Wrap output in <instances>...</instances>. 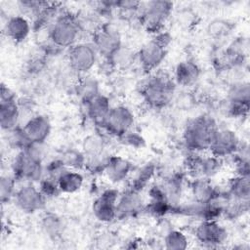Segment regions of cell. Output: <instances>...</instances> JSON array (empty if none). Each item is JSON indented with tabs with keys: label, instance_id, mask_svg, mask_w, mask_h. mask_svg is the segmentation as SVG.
Instances as JSON below:
<instances>
[{
	"label": "cell",
	"instance_id": "1",
	"mask_svg": "<svg viewBox=\"0 0 250 250\" xmlns=\"http://www.w3.org/2000/svg\"><path fill=\"white\" fill-rule=\"evenodd\" d=\"M44 144H30L26 148L17 151L11 161V174L19 184H37L45 173Z\"/></svg>",
	"mask_w": 250,
	"mask_h": 250
},
{
	"label": "cell",
	"instance_id": "2",
	"mask_svg": "<svg viewBox=\"0 0 250 250\" xmlns=\"http://www.w3.org/2000/svg\"><path fill=\"white\" fill-rule=\"evenodd\" d=\"M173 76L165 71L155 70L142 82L140 95L145 104L155 110L164 109L173 101L176 93Z\"/></svg>",
	"mask_w": 250,
	"mask_h": 250
},
{
	"label": "cell",
	"instance_id": "3",
	"mask_svg": "<svg viewBox=\"0 0 250 250\" xmlns=\"http://www.w3.org/2000/svg\"><path fill=\"white\" fill-rule=\"evenodd\" d=\"M219 127L216 119L208 114H201L189 119L182 134L184 146L188 152H208Z\"/></svg>",
	"mask_w": 250,
	"mask_h": 250
},
{
	"label": "cell",
	"instance_id": "4",
	"mask_svg": "<svg viewBox=\"0 0 250 250\" xmlns=\"http://www.w3.org/2000/svg\"><path fill=\"white\" fill-rule=\"evenodd\" d=\"M82 30L77 14L61 11L48 27V41L60 51L68 50L79 42Z\"/></svg>",
	"mask_w": 250,
	"mask_h": 250
},
{
	"label": "cell",
	"instance_id": "5",
	"mask_svg": "<svg viewBox=\"0 0 250 250\" xmlns=\"http://www.w3.org/2000/svg\"><path fill=\"white\" fill-rule=\"evenodd\" d=\"M171 42L172 36L166 30L153 35L136 53V62L140 67L147 74L157 70L167 57Z\"/></svg>",
	"mask_w": 250,
	"mask_h": 250
},
{
	"label": "cell",
	"instance_id": "6",
	"mask_svg": "<svg viewBox=\"0 0 250 250\" xmlns=\"http://www.w3.org/2000/svg\"><path fill=\"white\" fill-rule=\"evenodd\" d=\"M174 4L166 0L142 2L137 20L146 32L155 35L164 30L165 23L170 18Z\"/></svg>",
	"mask_w": 250,
	"mask_h": 250
},
{
	"label": "cell",
	"instance_id": "7",
	"mask_svg": "<svg viewBox=\"0 0 250 250\" xmlns=\"http://www.w3.org/2000/svg\"><path fill=\"white\" fill-rule=\"evenodd\" d=\"M99 54L91 41H79L66 50L69 69L78 76L87 75L97 64Z\"/></svg>",
	"mask_w": 250,
	"mask_h": 250
},
{
	"label": "cell",
	"instance_id": "8",
	"mask_svg": "<svg viewBox=\"0 0 250 250\" xmlns=\"http://www.w3.org/2000/svg\"><path fill=\"white\" fill-rule=\"evenodd\" d=\"M134 125L135 114L133 110L126 104H114L99 131L107 137L119 139L125 133L134 129Z\"/></svg>",
	"mask_w": 250,
	"mask_h": 250
},
{
	"label": "cell",
	"instance_id": "9",
	"mask_svg": "<svg viewBox=\"0 0 250 250\" xmlns=\"http://www.w3.org/2000/svg\"><path fill=\"white\" fill-rule=\"evenodd\" d=\"M91 43L96 48L99 56L104 59L111 57L122 44V35L113 23L103 22L91 36Z\"/></svg>",
	"mask_w": 250,
	"mask_h": 250
},
{
	"label": "cell",
	"instance_id": "10",
	"mask_svg": "<svg viewBox=\"0 0 250 250\" xmlns=\"http://www.w3.org/2000/svg\"><path fill=\"white\" fill-rule=\"evenodd\" d=\"M21 110L16 93L6 84L0 87V126L2 131L9 132L19 126Z\"/></svg>",
	"mask_w": 250,
	"mask_h": 250
},
{
	"label": "cell",
	"instance_id": "11",
	"mask_svg": "<svg viewBox=\"0 0 250 250\" xmlns=\"http://www.w3.org/2000/svg\"><path fill=\"white\" fill-rule=\"evenodd\" d=\"M193 236L205 248H219L229 237L226 227L219 220H200L195 225Z\"/></svg>",
	"mask_w": 250,
	"mask_h": 250
},
{
	"label": "cell",
	"instance_id": "12",
	"mask_svg": "<svg viewBox=\"0 0 250 250\" xmlns=\"http://www.w3.org/2000/svg\"><path fill=\"white\" fill-rule=\"evenodd\" d=\"M13 203L20 211L34 214L45 209L47 199L41 193L37 184L26 183L19 185Z\"/></svg>",
	"mask_w": 250,
	"mask_h": 250
},
{
	"label": "cell",
	"instance_id": "13",
	"mask_svg": "<svg viewBox=\"0 0 250 250\" xmlns=\"http://www.w3.org/2000/svg\"><path fill=\"white\" fill-rule=\"evenodd\" d=\"M120 191L114 188L103 189L92 203L94 217L103 224H110L116 220V204Z\"/></svg>",
	"mask_w": 250,
	"mask_h": 250
},
{
	"label": "cell",
	"instance_id": "14",
	"mask_svg": "<svg viewBox=\"0 0 250 250\" xmlns=\"http://www.w3.org/2000/svg\"><path fill=\"white\" fill-rule=\"evenodd\" d=\"M241 143L242 141L235 131L230 128L219 127L208 152L221 159L231 157L238 150Z\"/></svg>",
	"mask_w": 250,
	"mask_h": 250
},
{
	"label": "cell",
	"instance_id": "15",
	"mask_svg": "<svg viewBox=\"0 0 250 250\" xmlns=\"http://www.w3.org/2000/svg\"><path fill=\"white\" fill-rule=\"evenodd\" d=\"M142 193L129 188L120 191L116 204V220L134 219L145 213L146 200Z\"/></svg>",
	"mask_w": 250,
	"mask_h": 250
},
{
	"label": "cell",
	"instance_id": "16",
	"mask_svg": "<svg viewBox=\"0 0 250 250\" xmlns=\"http://www.w3.org/2000/svg\"><path fill=\"white\" fill-rule=\"evenodd\" d=\"M32 30L31 20L22 14L8 17L3 26L5 36L16 44L24 42Z\"/></svg>",
	"mask_w": 250,
	"mask_h": 250
},
{
	"label": "cell",
	"instance_id": "17",
	"mask_svg": "<svg viewBox=\"0 0 250 250\" xmlns=\"http://www.w3.org/2000/svg\"><path fill=\"white\" fill-rule=\"evenodd\" d=\"M134 170L133 163L121 155H109L103 175L111 184H121L128 181Z\"/></svg>",
	"mask_w": 250,
	"mask_h": 250
},
{
	"label": "cell",
	"instance_id": "18",
	"mask_svg": "<svg viewBox=\"0 0 250 250\" xmlns=\"http://www.w3.org/2000/svg\"><path fill=\"white\" fill-rule=\"evenodd\" d=\"M112 105L113 104H111L109 98L102 93L82 104L85 117L96 127L97 130H101L103 127Z\"/></svg>",
	"mask_w": 250,
	"mask_h": 250
},
{
	"label": "cell",
	"instance_id": "19",
	"mask_svg": "<svg viewBox=\"0 0 250 250\" xmlns=\"http://www.w3.org/2000/svg\"><path fill=\"white\" fill-rule=\"evenodd\" d=\"M21 127L30 142L35 144H45L52 130L49 117L42 113L32 114Z\"/></svg>",
	"mask_w": 250,
	"mask_h": 250
},
{
	"label": "cell",
	"instance_id": "20",
	"mask_svg": "<svg viewBox=\"0 0 250 250\" xmlns=\"http://www.w3.org/2000/svg\"><path fill=\"white\" fill-rule=\"evenodd\" d=\"M191 200L199 203H207L217 197L224 188L216 186L211 179L194 177L188 184Z\"/></svg>",
	"mask_w": 250,
	"mask_h": 250
},
{
	"label": "cell",
	"instance_id": "21",
	"mask_svg": "<svg viewBox=\"0 0 250 250\" xmlns=\"http://www.w3.org/2000/svg\"><path fill=\"white\" fill-rule=\"evenodd\" d=\"M200 74L201 70L196 62L193 60H184L177 63L172 76L176 85L190 87L199 80Z\"/></svg>",
	"mask_w": 250,
	"mask_h": 250
},
{
	"label": "cell",
	"instance_id": "22",
	"mask_svg": "<svg viewBox=\"0 0 250 250\" xmlns=\"http://www.w3.org/2000/svg\"><path fill=\"white\" fill-rule=\"evenodd\" d=\"M157 173V167L152 162H146L139 168H134L132 174L128 179V188L143 192L152 184L153 179Z\"/></svg>",
	"mask_w": 250,
	"mask_h": 250
},
{
	"label": "cell",
	"instance_id": "23",
	"mask_svg": "<svg viewBox=\"0 0 250 250\" xmlns=\"http://www.w3.org/2000/svg\"><path fill=\"white\" fill-rule=\"evenodd\" d=\"M105 137L106 136L99 130H97L95 133L87 135L81 144V150L85 156L96 157L108 154L106 151L107 141Z\"/></svg>",
	"mask_w": 250,
	"mask_h": 250
},
{
	"label": "cell",
	"instance_id": "24",
	"mask_svg": "<svg viewBox=\"0 0 250 250\" xmlns=\"http://www.w3.org/2000/svg\"><path fill=\"white\" fill-rule=\"evenodd\" d=\"M62 194L78 192L85 184V176L80 170L67 169L57 180Z\"/></svg>",
	"mask_w": 250,
	"mask_h": 250
},
{
	"label": "cell",
	"instance_id": "25",
	"mask_svg": "<svg viewBox=\"0 0 250 250\" xmlns=\"http://www.w3.org/2000/svg\"><path fill=\"white\" fill-rule=\"evenodd\" d=\"M74 91L81 104H84L101 94L100 83L95 77L88 74L79 76L74 85Z\"/></svg>",
	"mask_w": 250,
	"mask_h": 250
},
{
	"label": "cell",
	"instance_id": "26",
	"mask_svg": "<svg viewBox=\"0 0 250 250\" xmlns=\"http://www.w3.org/2000/svg\"><path fill=\"white\" fill-rule=\"evenodd\" d=\"M226 190L229 196L240 199L249 200L250 199V177H244L239 175H233L229 179Z\"/></svg>",
	"mask_w": 250,
	"mask_h": 250
},
{
	"label": "cell",
	"instance_id": "27",
	"mask_svg": "<svg viewBox=\"0 0 250 250\" xmlns=\"http://www.w3.org/2000/svg\"><path fill=\"white\" fill-rule=\"evenodd\" d=\"M40 225L44 233L52 239L59 238L63 230L62 219L54 212L46 211L41 217Z\"/></svg>",
	"mask_w": 250,
	"mask_h": 250
},
{
	"label": "cell",
	"instance_id": "28",
	"mask_svg": "<svg viewBox=\"0 0 250 250\" xmlns=\"http://www.w3.org/2000/svg\"><path fill=\"white\" fill-rule=\"evenodd\" d=\"M163 247L169 250H185L189 246L188 234L178 229H170L163 234Z\"/></svg>",
	"mask_w": 250,
	"mask_h": 250
},
{
	"label": "cell",
	"instance_id": "29",
	"mask_svg": "<svg viewBox=\"0 0 250 250\" xmlns=\"http://www.w3.org/2000/svg\"><path fill=\"white\" fill-rule=\"evenodd\" d=\"M174 205L167 199H147L145 213L148 216L161 220L166 218L168 215H172Z\"/></svg>",
	"mask_w": 250,
	"mask_h": 250
},
{
	"label": "cell",
	"instance_id": "30",
	"mask_svg": "<svg viewBox=\"0 0 250 250\" xmlns=\"http://www.w3.org/2000/svg\"><path fill=\"white\" fill-rule=\"evenodd\" d=\"M19 185V182L11 173L2 174L0 179V200L2 205L13 202Z\"/></svg>",
	"mask_w": 250,
	"mask_h": 250
},
{
	"label": "cell",
	"instance_id": "31",
	"mask_svg": "<svg viewBox=\"0 0 250 250\" xmlns=\"http://www.w3.org/2000/svg\"><path fill=\"white\" fill-rule=\"evenodd\" d=\"M249 210V200H240L229 196L224 212L223 217L228 220H237L242 217Z\"/></svg>",
	"mask_w": 250,
	"mask_h": 250
},
{
	"label": "cell",
	"instance_id": "32",
	"mask_svg": "<svg viewBox=\"0 0 250 250\" xmlns=\"http://www.w3.org/2000/svg\"><path fill=\"white\" fill-rule=\"evenodd\" d=\"M59 158L63 162V164L68 168V169H74V170H84L85 166V154L81 149H76V148H66L62 150Z\"/></svg>",
	"mask_w": 250,
	"mask_h": 250
},
{
	"label": "cell",
	"instance_id": "33",
	"mask_svg": "<svg viewBox=\"0 0 250 250\" xmlns=\"http://www.w3.org/2000/svg\"><path fill=\"white\" fill-rule=\"evenodd\" d=\"M227 101L231 103L250 104V86L248 82H236L232 84L227 94Z\"/></svg>",
	"mask_w": 250,
	"mask_h": 250
},
{
	"label": "cell",
	"instance_id": "34",
	"mask_svg": "<svg viewBox=\"0 0 250 250\" xmlns=\"http://www.w3.org/2000/svg\"><path fill=\"white\" fill-rule=\"evenodd\" d=\"M114 69L127 68L136 62V53H134L129 48L122 46L117 50L111 57L107 58Z\"/></svg>",
	"mask_w": 250,
	"mask_h": 250
},
{
	"label": "cell",
	"instance_id": "35",
	"mask_svg": "<svg viewBox=\"0 0 250 250\" xmlns=\"http://www.w3.org/2000/svg\"><path fill=\"white\" fill-rule=\"evenodd\" d=\"M7 141L8 145L17 151L22 150L32 144L24 133L21 125L7 132Z\"/></svg>",
	"mask_w": 250,
	"mask_h": 250
},
{
	"label": "cell",
	"instance_id": "36",
	"mask_svg": "<svg viewBox=\"0 0 250 250\" xmlns=\"http://www.w3.org/2000/svg\"><path fill=\"white\" fill-rule=\"evenodd\" d=\"M37 186H38L41 193L45 196V198L47 200L57 198L59 195L62 194L57 180L52 179L50 177H47L45 175L37 183Z\"/></svg>",
	"mask_w": 250,
	"mask_h": 250
},
{
	"label": "cell",
	"instance_id": "37",
	"mask_svg": "<svg viewBox=\"0 0 250 250\" xmlns=\"http://www.w3.org/2000/svg\"><path fill=\"white\" fill-rule=\"evenodd\" d=\"M118 140L122 145L134 149H140L146 146V140L144 137L134 129L125 133Z\"/></svg>",
	"mask_w": 250,
	"mask_h": 250
},
{
	"label": "cell",
	"instance_id": "38",
	"mask_svg": "<svg viewBox=\"0 0 250 250\" xmlns=\"http://www.w3.org/2000/svg\"><path fill=\"white\" fill-rule=\"evenodd\" d=\"M68 168L63 164V162L57 156L54 159H51L45 164V173L44 175L52 179L58 180L59 177Z\"/></svg>",
	"mask_w": 250,
	"mask_h": 250
},
{
	"label": "cell",
	"instance_id": "39",
	"mask_svg": "<svg viewBox=\"0 0 250 250\" xmlns=\"http://www.w3.org/2000/svg\"><path fill=\"white\" fill-rule=\"evenodd\" d=\"M230 24L227 21L223 20H215L208 25V33L216 38L227 35L229 32H230Z\"/></svg>",
	"mask_w": 250,
	"mask_h": 250
}]
</instances>
